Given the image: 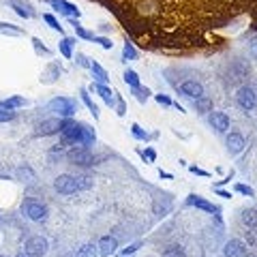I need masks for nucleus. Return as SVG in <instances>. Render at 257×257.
<instances>
[{"label": "nucleus", "mask_w": 257, "mask_h": 257, "mask_svg": "<svg viewBox=\"0 0 257 257\" xmlns=\"http://www.w3.org/2000/svg\"><path fill=\"white\" fill-rule=\"evenodd\" d=\"M0 257H3V255H0Z\"/></svg>", "instance_id": "c03bdc74"}, {"label": "nucleus", "mask_w": 257, "mask_h": 257, "mask_svg": "<svg viewBox=\"0 0 257 257\" xmlns=\"http://www.w3.org/2000/svg\"><path fill=\"white\" fill-rule=\"evenodd\" d=\"M75 180H77V189L79 191L92 187V178H90V176H75Z\"/></svg>", "instance_id": "a878e982"}, {"label": "nucleus", "mask_w": 257, "mask_h": 257, "mask_svg": "<svg viewBox=\"0 0 257 257\" xmlns=\"http://www.w3.org/2000/svg\"><path fill=\"white\" fill-rule=\"evenodd\" d=\"M54 187L58 193H62V195H73V193H77V180H75V176H69V174H62L56 178L54 182Z\"/></svg>", "instance_id": "7ed1b4c3"}, {"label": "nucleus", "mask_w": 257, "mask_h": 257, "mask_svg": "<svg viewBox=\"0 0 257 257\" xmlns=\"http://www.w3.org/2000/svg\"><path fill=\"white\" fill-rule=\"evenodd\" d=\"M22 208H24V214L32 221H43L47 216V208L41 202H37V199H26Z\"/></svg>", "instance_id": "f03ea898"}, {"label": "nucleus", "mask_w": 257, "mask_h": 257, "mask_svg": "<svg viewBox=\"0 0 257 257\" xmlns=\"http://www.w3.org/2000/svg\"><path fill=\"white\" fill-rule=\"evenodd\" d=\"M15 257H32V255H28L26 251H24V253H18V255H15Z\"/></svg>", "instance_id": "79ce46f5"}, {"label": "nucleus", "mask_w": 257, "mask_h": 257, "mask_svg": "<svg viewBox=\"0 0 257 257\" xmlns=\"http://www.w3.org/2000/svg\"><path fill=\"white\" fill-rule=\"evenodd\" d=\"M248 50H251V56H253V58L257 60V37H255L253 41H251V45H248Z\"/></svg>", "instance_id": "e433bc0d"}, {"label": "nucleus", "mask_w": 257, "mask_h": 257, "mask_svg": "<svg viewBox=\"0 0 257 257\" xmlns=\"http://www.w3.org/2000/svg\"><path fill=\"white\" fill-rule=\"evenodd\" d=\"M73 43H75V39H71V37H64L60 41V52H62L64 58H71V54H73Z\"/></svg>", "instance_id": "6ab92c4d"}, {"label": "nucleus", "mask_w": 257, "mask_h": 257, "mask_svg": "<svg viewBox=\"0 0 257 257\" xmlns=\"http://www.w3.org/2000/svg\"><path fill=\"white\" fill-rule=\"evenodd\" d=\"M122 54H124V58H131V60H133V58H138V52H135V47H133L131 43H126V45H124V52H122Z\"/></svg>", "instance_id": "2f4dec72"}, {"label": "nucleus", "mask_w": 257, "mask_h": 257, "mask_svg": "<svg viewBox=\"0 0 257 257\" xmlns=\"http://www.w3.org/2000/svg\"><path fill=\"white\" fill-rule=\"evenodd\" d=\"M157 101L161 103V105H172V101L167 99V96H163V94H159V96H157Z\"/></svg>", "instance_id": "58836bf2"}, {"label": "nucleus", "mask_w": 257, "mask_h": 257, "mask_svg": "<svg viewBox=\"0 0 257 257\" xmlns=\"http://www.w3.org/2000/svg\"><path fill=\"white\" fill-rule=\"evenodd\" d=\"M140 248V242H135V244H131V246H126L124 251H122V255H131V253H135Z\"/></svg>", "instance_id": "c9c22d12"}, {"label": "nucleus", "mask_w": 257, "mask_h": 257, "mask_svg": "<svg viewBox=\"0 0 257 257\" xmlns=\"http://www.w3.org/2000/svg\"><path fill=\"white\" fill-rule=\"evenodd\" d=\"M90 69H92V73H94V77H96V79H99V82H101V84H105V82H107V79H109V77H107V73H105V69H103V67H101V64H96V62H92V64H90Z\"/></svg>", "instance_id": "5701e85b"}, {"label": "nucleus", "mask_w": 257, "mask_h": 257, "mask_svg": "<svg viewBox=\"0 0 257 257\" xmlns=\"http://www.w3.org/2000/svg\"><path fill=\"white\" fill-rule=\"evenodd\" d=\"M244 138L240 133H231L227 135V150L231 152V155H238V152H242L244 150Z\"/></svg>", "instance_id": "ddd939ff"}, {"label": "nucleus", "mask_w": 257, "mask_h": 257, "mask_svg": "<svg viewBox=\"0 0 257 257\" xmlns=\"http://www.w3.org/2000/svg\"><path fill=\"white\" fill-rule=\"evenodd\" d=\"M71 24H73V26H75V32H77V35L82 37V39H94V35H92V32H88L86 28H82V26H79V22H77L75 18H71Z\"/></svg>", "instance_id": "393cba45"}, {"label": "nucleus", "mask_w": 257, "mask_h": 257, "mask_svg": "<svg viewBox=\"0 0 257 257\" xmlns=\"http://www.w3.org/2000/svg\"><path fill=\"white\" fill-rule=\"evenodd\" d=\"M189 204L202 208V210H206V212H216V206H212L210 202H206V199L197 197V195H189Z\"/></svg>", "instance_id": "dca6fc26"}, {"label": "nucleus", "mask_w": 257, "mask_h": 257, "mask_svg": "<svg viewBox=\"0 0 257 257\" xmlns=\"http://www.w3.org/2000/svg\"><path fill=\"white\" fill-rule=\"evenodd\" d=\"M210 124H212L219 133H225V131L229 128V118H227V114H223V111H212Z\"/></svg>", "instance_id": "f8f14e48"}, {"label": "nucleus", "mask_w": 257, "mask_h": 257, "mask_svg": "<svg viewBox=\"0 0 257 257\" xmlns=\"http://www.w3.org/2000/svg\"><path fill=\"white\" fill-rule=\"evenodd\" d=\"M99 255V246L94 244H84L82 248H77V257H96Z\"/></svg>", "instance_id": "4be33fe9"}, {"label": "nucleus", "mask_w": 257, "mask_h": 257, "mask_svg": "<svg viewBox=\"0 0 257 257\" xmlns=\"http://www.w3.org/2000/svg\"><path fill=\"white\" fill-rule=\"evenodd\" d=\"M50 109L56 111V114H60V116H73V111H75V105H73V101H69V99H62V96H58V99H54L50 101Z\"/></svg>", "instance_id": "423d86ee"}, {"label": "nucleus", "mask_w": 257, "mask_h": 257, "mask_svg": "<svg viewBox=\"0 0 257 257\" xmlns=\"http://www.w3.org/2000/svg\"><path fill=\"white\" fill-rule=\"evenodd\" d=\"M246 242H248V246H257V229L255 227L246 231Z\"/></svg>", "instance_id": "7c9ffc66"}, {"label": "nucleus", "mask_w": 257, "mask_h": 257, "mask_svg": "<svg viewBox=\"0 0 257 257\" xmlns=\"http://www.w3.org/2000/svg\"><path fill=\"white\" fill-rule=\"evenodd\" d=\"M225 257H244L246 255V244L242 240H229L227 244L223 248Z\"/></svg>", "instance_id": "1a4fd4ad"}, {"label": "nucleus", "mask_w": 257, "mask_h": 257, "mask_svg": "<svg viewBox=\"0 0 257 257\" xmlns=\"http://www.w3.org/2000/svg\"><path fill=\"white\" fill-rule=\"evenodd\" d=\"M195 109L199 114H206V111L212 109V101L208 99V96H199V99H195Z\"/></svg>", "instance_id": "aec40b11"}, {"label": "nucleus", "mask_w": 257, "mask_h": 257, "mask_svg": "<svg viewBox=\"0 0 257 257\" xmlns=\"http://www.w3.org/2000/svg\"><path fill=\"white\" fill-rule=\"evenodd\" d=\"M131 131H133V135H135V138H138V140H146V138H148V135H146V133H144L142 128H140V124H133V126H131Z\"/></svg>", "instance_id": "473e14b6"}, {"label": "nucleus", "mask_w": 257, "mask_h": 257, "mask_svg": "<svg viewBox=\"0 0 257 257\" xmlns=\"http://www.w3.org/2000/svg\"><path fill=\"white\" fill-rule=\"evenodd\" d=\"M82 99H84V103H86V105H88V107H90V111H92V114H94V118H96V116H99V109H96V105H94V103H92V99H90V96H88V92H86V90L82 92Z\"/></svg>", "instance_id": "c756f323"}, {"label": "nucleus", "mask_w": 257, "mask_h": 257, "mask_svg": "<svg viewBox=\"0 0 257 257\" xmlns=\"http://www.w3.org/2000/svg\"><path fill=\"white\" fill-rule=\"evenodd\" d=\"M32 43H35V47H37V52H39V54H41V52H43V54H47V50L41 45V41H39V39H32Z\"/></svg>", "instance_id": "4c0bfd02"}, {"label": "nucleus", "mask_w": 257, "mask_h": 257, "mask_svg": "<svg viewBox=\"0 0 257 257\" xmlns=\"http://www.w3.org/2000/svg\"><path fill=\"white\" fill-rule=\"evenodd\" d=\"M116 248H118V240L116 238H111V236H105V238H101L99 240V255H111V253H116Z\"/></svg>", "instance_id": "4468645a"}, {"label": "nucleus", "mask_w": 257, "mask_h": 257, "mask_svg": "<svg viewBox=\"0 0 257 257\" xmlns=\"http://www.w3.org/2000/svg\"><path fill=\"white\" fill-rule=\"evenodd\" d=\"M62 124H64V120H60V118L43 120V122L37 126V133H39V135H54V133L62 131Z\"/></svg>", "instance_id": "0eeeda50"}, {"label": "nucleus", "mask_w": 257, "mask_h": 257, "mask_svg": "<svg viewBox=\"0 0 257 257\" xmlns=\"http://www.w3.org/2000/svg\"><path fill=\"white\" fill-rule=\"evenodd\" d=\"M94 41H96V43H101L103 47H105V50H111V41H109V39L101 37V39H94Z\"/></svg>", "instance_id": "f704fd0d"}, {"label": "nucleus", "mask_w": 257, "mask_h": 257, "mask_svg": "<svg viewBox=\"0 0 257 257\" xmlns=\"http://www.w3.org/2000/svg\"><path fill=\"white\" fill-rule=\"evenodd\" d=\"M229 75H231V82H242V79H246V77H248V67H246V62H244V60H236L234 64H231Z\"/></svg>", "instance_id": "9b49d317"}, {"label": "nucleus", "mask_w": 257, "mask_h": 257, "mask_svg": "<svg viewBox=\"0 0 257 257\" xmlns=\"http://www.w3.org/2000/svg\"><path fill=\"white\" fill-rule=\"evenodd\" d=\"M11 7L15 9V13L22 15V18H32V9L28 5H24L22 0H11Z\"/></svg>", "instance_id": "a211bd4d"}, {"label": "nucleus", "mask_w": 257, "mask_h": 257, "mask_svg": "<svg viewBox=\"0 0 257 257\" xmlns=\"http://www.w3.org/2000/svg\"><path fill=\"white\" fill-rule=\"evenodd\" d=\"M92 90H94V92H99V94L103 96V101H105L109 107L114 105V94H111V90H109V88H105L103 84H94V86H92Z\"/></svg>", "instance_id": "f3484780"}, {"label": "nucleus", "mask_w": 257, "mask_h": 257, "mask_svg": "<svg viewBox=\"0 0 257 257\" xmlns=\"http://www.w3.org/2000/svg\"><path fill=\"white\" fill-rule=\"evenodd\" d=\"M146 157H148V161H155V159H157L155 150H146V152H144V159H146Z\"/></svg>", "instance_id": "ea45409f"}, {"label": "nucleus", "mask_w": 257, "mask_h": 257, "mask_svg": "<svg viewBox=\"0 0 257 257\" xmlns=\"http://www.w3.org/2000/svg\"><path fill=\"white\" fill-rule=\"evenodd\" d=\"M191 172H193V174H199V176H208V172H204V170H197V167H191Z\"/></svg>", "instance_id": "a19ab883"}, {"label": "nucleus", "mask_w": 257, "mask_h": 257, "mask_svg": "<svg viewBox=\"0 0 257 257\" xmlns=\"http://www.w3.org/2000/svg\"><path fill=\"white\" fill-rule=\"evenodd\" d=\"M163 257H184V251L180 246H170L167 251L163 253Z\"/></svg>", "instance_id": "c85d7f7f"}, {"label": "nucleus", "mask_w": 257, "mask_h": 257, "mask_svg": "<svg viewBox=\"0 0 257 257\" xmlns=\"http://www.w3.org/2000/svg\"><path fill=\"white\" fill-rule=\"evenodd\" d=\"M24 251L32 257H43L47 253V240L43 236H32L26 240V246H24Z\"/></svg>", "instance_id": "20e7f679"}, {"label": "nucleus", "mask_w": 257, "mask_h": 257, "mask_svg": "<svg viewBox=\"0 0 257 257\" xmlns=\"http://www.w3.org/2000/svg\"><path fill=\"white\" fill-rule=\"evenodd\" d=\"M236 191L244 193V195H248V197H253V189L251 187H244V184H236Z\"/></svg>", "instance_id": "72a5a7b5"}, {"label": "nucleus", "mask_w": 257, "mask_h": 257, "mask_svg": "<svg viewBox=\"0 0 257 257\" xmlns=\"http://www.w3.org/2000/svg\"><path fill=\"white\" fill-rule=\"evenodd\" d=\"M56 11H60L62 15H67V18H79V9L75 5H71L67 3V0H47Z\"/></svg>", "instance_id": "6e6552de"}, {"label": "nucleus", "mask_w": 257, "mask_h": 257, "mask_svg": "<svg viewBox=\"0 0 257 257\" xmlns=\"http://www.w3.org/2000/svg\"><path fill=\"white\" fill-rule=\"evenodd\" d=\"M124 82L131 86V88H140V77H138V73H135V71H124Z\"/></svg>", "instance_id": "b1692460"}, {"label": "nucleus", "mask_w": 257, "mask_h": 257, "mask_svg": "<svg viewBox=\"0 0 257 257\" xmlns=\"http://www.w3.org/2000/svg\"><path fill=\"white\" fill-rule=\"evenodd\" d=\"M67 159L71 161V163H75V165H92V163H94L92 152L88 150L86 146H75V148H71V150L67 152Z\"/></svg>", "instance_id": "f257e3e1"}, {"label": "nucleus", "mask_w": 257, "mask_h": 257, "mask_svg": "<svg viewBox=\"0 0 257 257\" xmlns=\"http://www.w3.org/2000/svg\"><path fill=\"white\" fill-rule=\"evenodd\" d=\"M7 105H9L11 109H15V107H24L26 105V99H22V96H11L9 101H5Z\"/></svg>", "instance_id": "bb28decb"}, {"label": "nucleus", "mask_w": 257, "mask_h": 257, "mask_svg": "<svg viewBox=\"0 0 257 257\" xmlns=\"http://www.w3.org/2000/svg\"><path fill=\"white\" fill-rule=\"evenodd\" d=\"M242 223L246 225L248 229L251 227H257V208H246V210H242Z\"/></svg>", "instance_id": "2eb2a0df"}, {"label": "nucleus", "mask_w": 257, "mask_h": 257, "mask_svg": "<svg viewBox=\"0 0 257 257\" xmlns=\"http://www.w3.org/2000/svg\"><path fill=\"white\" fill-rule=\"evenodd\" d=\"M180 90L182 94L191 96V99H199V96H204V88L199 82H193V79H189V82H182L180 84Z\"/></svg>", "instance_id": "9d476101"}, {"label": "nucleus", "mask_w": 257, "mask_h": 257, "mask_svg": "<svg viewBox=\"0 0 257 257\" xmlns=\"http://www.w3.org/2000/svg\"><path fill=\"white\" fill-rule=\"evenodd\" d=\"M15 118V111L7 105V103L0 101V122H9V120Z\"/></svg>", "instance_id": "412c9836"}, {"label": "nucleus", "mask_w": 257, "mask_h": 257, "mask_svg": "<svg viewBox=\"0 0 257 257\" xmlns=\"http://www.w3.org/2000/svg\"><path fill=\"white\" fill-rule=\"evenodd\" d=\"M236 101H238V105L242 107V109H246V111H251L255 105H257V96H255V90L253 88H248V86H242L238 90V94H236Z\"/></svg>", "instance_id": "39448f33"}, {"label": "nucleus", "mask_w": 257, "mask_h": 257, "mask_svg": "<svg viewBox=\"0 0 257 257\" xmlns=\"http://www.w3.org/2000/svg\"><path fill=\"white\" fill-rule=\"evenodd\" d=\"M244 257H255V255H244Z\"/></svg>", "instance_id": "37998d69"}, {"label": "nucleus", "mask_w": 257, "mask_h": 257, "mask_svg": "<svg viewBox=\"0 0 257 257\" xmlns=\"http://www.w3.org/2000/svg\"><path fill=\"white\" fill-rule=\"evenodd\" d=\"M43 20H45L47 24H50V26H52L54 30H58V32H62V26H60V22H58V20H56V18H54V15H52V13H45V15H43Z\"/></svg>", "instance_id": "cd10ccee"}]
</instances>
